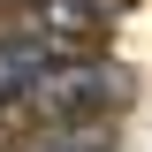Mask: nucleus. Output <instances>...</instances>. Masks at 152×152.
<instances>
[{"mask_svg":"<svg viewBox=\"0 0 152 152\" xmlns=\"http://www.w3.org/2000/svg\"><path fill=\"white\" fill-rule=\"evenodd\" d=\"M23 107H31L46 129H53V122H99V114L129 107V76L114 69V61H99V53H61L53 69L23 91Z\"/></svg>","mask_w":152,"mask_h":152,"instance_id":"1","label":"nucleus"},{"mask_svg":"<svg viewBox=\"0 0 152 152\" xmlns=\"http://www.w3.org/2000/svg\"><path fill=\"white\" fill-rule=\"evenodd\" d=\"M23 38H46L53 53H91L99 38V0H23V15L8 23Z\"/></svg>","mask_w":152,"mask_h":152,"instance_id":"2","label":"nucleus"},{"mask_svg":"<svg viewBox=\"0 0 152 152\" xmlns=\"http://www.w3.org/2000/svg\"><path fill=\"white\" fill-rule=\"evenodd\" d=\"M53 46L46 38H23V31H0V107H23V91H31L38 76L53 69Z\"/></svg>","mask_w":152,"mask_h":152,"instance_id":"3","label":"nucleus"},{"mask_svg":"<svg viewBox=\"0 0 152 152\" xmlns=\"http://www.w3.org/2000/svg\"><path fill=\"white\" fill-rule=\"evenodd\" d=\"M31 152H114V129L107 122H53Z\"/></svg>","mask_w":152,"mask_h":152,"instance_id":"4","label":"nucleus"},{"mask_svg":"<svg viewBox=\"0 0 152 152\" xmlns=\"http://www.w3.org/2000/svg\"><path fill=\"white\" fill-rule=\"evenodd\" d=\"M0 8H23V0H0Z\"/></svg>","mask_w":152,"mask_h":152,"instance_id":"5","label":"nucleus"}]
</instances>
